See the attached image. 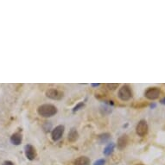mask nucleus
Instances as JSON below:
<instances>
[{"mask_svg": "<svg viewBox=\"0 0 165 165\" xmlns=\"http://www.w3.org/2000/svg\"><path fill=\"white\" fill-rule=\"evenodd\" d=\"M37 113L44 118H49L57 113V108L53 105H40L37 109Z\"/></svg>", "mask_w": 165, "mask_h": 165, "instance_id": "1", "label": "nucleus"}, {"mask_svg": "<svg viewBox=\"0 0 165 165\" xmlns=\"http://www.w3.org/2000/svg\"><path fill=\"white\" fill-rule=\"evenodd\" d=\"M118 96L123 101H128L129 99H131L132 97V92L131 90V87L127 85L123 86L119 90Z\"/></svg>", "mask_w": 165, "mask_h": 165, "instance_id": "2", "label": "nucleus"}, {"mask_svg": "<svg viewBox=\"0 0 165 165\" xmlns=\"http://www.w3.org/2000/svg\"><path fill=\"white\" fill-rule=\"evenodd\" d=\"M148 130H149L148 125H147V122L145 120H140L136 127L137 134L139 137H144L145 135H147Z\"/></svg>", "mask_w": 165, "mask_h": 165, "instance_id": "3", "label": "nucleus"}, {"mask_svg": "<svg viewBox=\"0 0 165 165\" xmlns=\"http://www.w3.org/2000/svg\"><path fill=\"white\" fill-rule=\"evenodd\" d=\"M46 96L54 100H59L63 97V93L55 88H50L46 91Z\"/></svg>", "mask_w": 165, "mask_h": 165, "instance_id": "4", "label": "nucleus"}, {"mask_svg": "<svg viewBox=\"0 0 165 165\" xmlns=\"http://www.w3.org/2000/svg\"><path fill=\"white\" fill-rule=\"evenodd\" d=\"M144 95L147 99L151 100L157 99L160 96V89L158 87H150L145 91Z\"/></svg>", "mask_w": 165, "mask_h": 165, "instance_id": "5", "label": "nucleus"}, {"mask_svg": "<svg viewBox=\"0 0 165 165\" xmlns=\"http://www.w3.org/2000/svg\"><path fill=\"white\" fill-rule=\"evenodd\" d=\"M24 152H25L26 158H28L29 160H30V161L34 160L36 158V157H37L36 149L32 145H30V144L25 145V147H24Z\"/></svg>", "mask_w": 165, "mask_h": 165, "instance_id": "6", "label": "nucleus"}, {"mask_svg": "<svg viewBox=\"0 0 165 165\" xmlns=\"http://www.w3.org/2000/svg\"><path fill=\"white\" fill-rule=\"evenodd\" d=\"M64 126L63 125H58L53 130L52 133H51V137L54 141H58L60 137L63 135L64 132Z\"/></svg>", "mask_w": 165, "mask_h": 165, "instance_id": "7", "label": "nucleus"}, {"mask_svg": "<svg viewBox=\"0 0 165 165\" xmlns=\"http://www.w3.org/2000/svg\"><path fill=\"white\" fill-rule=\"evenodd\" d=\"M128 143V136L122 135L118 139V149L119 150H124Z\"/></svg>", "mask_w": 165, "mask_h": 165, "instance_id": "8", "label": "nucleus"}, {"mask_svg": "<svg viewBox=\"0 0 165 165\" xmlns=\"http://www.w3.org/2000/svg\"><path fill=\"white\" fill-rule=\"evenodd\" d=\"M22 140H23L22 134L17 133V132L14 133L13 135L10 137V142L12 143L14 145H19L22 143Z\"/></svg>", "mask_w": 165, "mask_h": 165, "instance_id": "9", "label": "nucleus"}, {"mask_svg": "<svg viewBox=\"0 0 165 165\" xmlns=\"http://www.w3.org/2000/svg\"><path fill=\"white\" fill-rule=\"evenodd\" d=\"M90 159L87 157H80L75 161V165H90Z\"/></svg>", "mask_w": 165, "mask_h": 165, "instance_id": "10", "label": "nucleus"}, {"mask_svg": "<svg viewBox=\"0 0 165 165\" xmlns=\"http://www.w3.org/2000/svg\"><path fill=\"white\" fill-rule=\"evenodd\" d=\"M78 137H79V134H78L77 130L75 128H72L68 133V140L70 142H75L78 139Z\"/></svg>", "mask_w": 165, "mask_h": 165, "instance_id": "11", "label": "nucleus"}, {"mask_svg": "<svg viewBox=\"0 0 165 165\" xmlns=\"http://www.w3.org/2000/svg\"><path fill=\"white\" fill-rule=\"evenodd\" d=\"M114 147H115L114 143H110L105 148V150H104V154H105V156H110V155L113 152Z\"/></svg>", "mask_w": 165, "mask_h": 165, "instance_id": "12", "label": "nucleus"}, {"mask_svg": "<svg viewBox=\"0 0 165 165\" xmlns=\"http://www.w3.org/2000/svg\"><path fill=\"white\" fill-rule=\"evenodd\" d=\"M109 138H110V134L109 133H104V134L99 136V140L101 143L107 142Z\"/></svg>", "mask_w": 165, "mask_h": 165, "instance_id": "13", "label": "nucleus"}, {"mask_svg": "<svg viewBox=\"0 0 165 165\" xmlns=\"http://www.w3.org/2000/svg\"><path fill=\"white\" fill-rule=\"evenodd\" d=\"M107 87L110 89V90H115L116 88L119 87V84L117 83H111V84H107Z\"/></svg>", "mask_w": 165, "mask_h": 165, "instance_id": "14", "label": "nucleus"}, {"mask_svg": "<svg viewBox=\"0 0 165 165\" xmlns=\"http://www.w3.org/2000/svg\"><path fill=\"white\" fill-rule=\"evenodd\" d=\"M84 106V103L83 102H81V103H79L77 105H75V108H74V110H73V112L74 113H75V112H77V111H79L81 107H83Z\"/></svg>", "mask_w": 165, "mask_h": 165, "instance_id": "15", "label": "nucleus"}, {"mask_svg": "<svg viewBox=\"0 0 165 165\" xmlns=\"http://www.w3.org/2000/svg\"><path fill=\"white\" fill-rule=\"evenodd\" d=\"M105 160H104V159H99V160L96 161V162L93 164V165H105Z\"/></svg>", "mask_w": 165, "mask_h": 165, "instance_id": "16", "label": "nucleus"}, {"mask_svg": "<svg viewBox=\"0 0 165 165\" xmlns=\"http://www.w3.org/2000/svg\"><path fill=\"white\" fill-rule=\"evenodd\" d=\"M3 165H14V164L11 161H5V162H4Z\"/></svg>", "mask_w": 165, "mask_h": 165, "instance_id": "17", "label": "nucleus"}, {"mask_svg": "<svg viewBox=\"0 0 165 165\" xmlns=\"http://www.w3.org/2000/svg\"><path fill=\"white\" fill-rule=\"evenodd\" d=\"M160 102H161V104H163V105H165V98H164V99H162Z\"/></svg>", "mask_w": 165, "mask_h": 165, "instance_id": "18", "label": "nucleus"}, {"mask_svg": "<svg viewBox=\"0 0 165 165\" xmlns=\"http://www.w3.org/2000/svg\"><path fill=\"white\" fill-rule=\"evenodd\" d=\"M92 86L94 87H98L99 86V84H92Z\"/></svg>", "mask_w": 165, "mask_h": 165, "instance_id": "19", "label": "nucleus"}, {"mask_svg": "<svg viewBox=\"0 0 165 165\" xmlns=\"http://www.w3.org/2000/svg\"><path fill=\"white\" fill-rule=\"evenodd\" d=\"M136 165H143V164H136Z\"/></svg>", "mask_w": 165, "mask_h": 165, "instance_id": "20", "label": "nucleus"}]
</instances>
